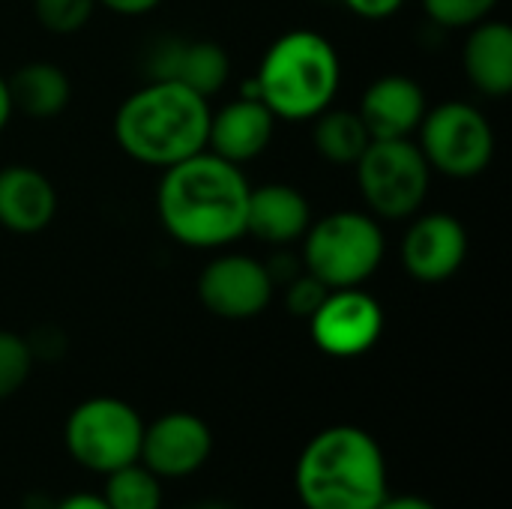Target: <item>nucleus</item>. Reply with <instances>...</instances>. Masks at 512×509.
Returning <instances> with one entry per match:
<instances>
[{
	"label": "nucleus",
	"mask_w": 512,
	"mask_h": 509,
	"mask_svg": "<svg viewBox=\"0 0 512 509\" xmlns=\"http://www.w3.org/2000/svg\"><path fill=\"white\" fill-rule=\"evenodd\" d=\"M345 6L366 21H384L396 15L405 6V0H345Z\"/></svg>",
	"instance_id": "nucleus-26"
},
{
	"label": "nucleus",
	"mask_w": 512,
	"mask_h": 509,
	"mask_svg": "<svg viewBox=\"0 0 512 509\" xmlns=\"http://www.w3.org/2000/svg\"><path fill=\"white\" fill-rule=\"evenodd\" d=\"M213 438L201 417L174 411L159 417L141 438V459L156 477H186L210 456Z\"/></svg>",
	"instance_id": "nucleus-13"
},
{
	"label": "nucleus",
	"mask_w": 512,
	"mask_h": 509,
	"mask_svg": "<svg viewBox=\"0 0 512 509\" xmlns=\"http://www.w3.org/2000/svg\"><path fill=\"white\" fill-rule=\"evenodd\" d=\"M306 509H375L387 498V465L375 438L357 426L315 435L297 462Z\"/></svg>",
	"instance_id": "nucleus-4"
},
{
	"label": "nucleus",
	"mask_w": 512,
	"mask_h": 509,
	"mask_svg": "<svg viewBox=\"0 0 512 509\" xmlns=\"http://www.w3.org/2000/svg\"><path fill=\"white\" fill-rule=\"evenodd\" d=\"M426 108V93L411 75L387 72L363 90L357 114L372 138H414Z\"/></svg>",
	"instance_id": "nucleus-14"
},
{
	"label": "nucleus",
	"mask_w": 512,
	"mask_h": 509,
	"mask_svg": "<svg viewBox=\"0 0 512 509\" xmlns=\"http://www.w3.org/2000/svg\"><path fill=\"white\" fill-rule=\"evenodd\" d=\"M249 180L240 165L201 150L162 171L156 213L186 249H225L246 234Z\"/></svg>",
	"instance_id": "nucleus-1"
},
{
	"label": "nucleus",
	"mask_w": 512,
	"mask_h": 509,
	"mask_svg": "<svg viewBox=\"0 0 512 509\" xmlns=\"http://www.w3.org/2000/svg\"><path fill=\"white\" fill-rule=\"evenodd\" d=\"M99 6H105L108 12L114 15H126V18H138V15H147L153 12L162 0H96Z\"/></svg>",
	"instance_id": "nucleus-27"
},
{
	"label": "nucleus",
	"mask_w": 512,
	"mask_h": 509,
	"mask_svg": "<svg viewBox=\"0 0 512 509\" xmlns=\"http://www.w3.org/2000/svg\"><path fill=\"white\" fill-rule=\"evenodd\" d=\"M375 509H435L429 501H423V498H417V495H399V498H384L381 504Z\"/></svg>",
	"instance_id": "nucleus-28"
},
{
	"label": "nucleus",
	"mask_w": 512,
	"mask_h": 509,
	"mask_svg": "<svg viewBox=\"0 0 512 509\" xmlns=\"http://www.w3.org/2000/svg\"><path fill=\"white\" fill-rule=\"evenodd\" d=\"M387 255L381 219L363 210H336L312 219L303 234L300 264L330 291L360 288L369 282Z\"/></svg>",
	"instance_id": "nucleus-5"
},
{
	"label": "nucleus",
	"mask_w": 512,
	"mask_h": 509,
	"mask_svg": "<svg viewBox=\"0 0 512 509\" xmlns=\"http://www.w3.org/2000/svg\"><path fill=\"white\" fill-rule=\"evenodd\" d=\"M369 141L372 135L357 111L330 105L327 111L312 117V147L330 165H357Z\"/></svg>",
	"instance_id": "nucleus-20"
},
{
	"label": "nucleus",
	"mask_w": 512,
	"mask_h": 509,
	"mask_svg": "<svg viewBox=\"0 0 512 509\" xmlns=\"http://www.w3.org/2000/svg\"><path fill=\"white\" fill-rule=\"evenodd\" d=\"M462 66L471 87L483 96L504 99L512 90V27L507 21L486 18L468 27Z\"/></svg>",
	"instance_id": "nucleus-18"
},
{
	"label": "nucleus",
	"mask_w": 512,
	"mask_h": 509,
	"mask_svg": "<svg viewBox=\"0 0 512 509\" xmlns=\"http://www.w3.org/2000/svg\"><path fill=\"white\" fill-rule=\"evenodd\" d=\"M57 509H111L105 504V498H96V495H72L66 498Z\"/></svg>",
	"instance_id": "nucleus-29"
},
{
	"label": "nucleus",
	"mask_w": 512,
	"mask_h": 509,
	"mask_svg": "<svg viewBox=\"0 0 512 509\" xmlns=\"http://www.w3.org/2000/svg\"><path fill=\"white\" fill-rule=\"evenodd\" d=\"M96 6V0H33V15L42 30L54 36H72L87 27Z\"/></svg>",
	"instance_id": "nucleus-22"
},
{
	"label": "nucleus",
	"mask_w": 512,
	"mask_h": 509,
	"mask_svg": "<svg viewBox=\"0 0 512 509\" xmlns=\"http://www.w3.org/2000/svg\"><path fill=\"white\" fill-rule=\"evenodd\" d=\"M354 174L366 213L393 222L417 216L432 183V168L414 138H372Z\"/></svg>",
	"instance_id": "nucleus-6"
},
{
	"label": "nucleus",
	"mask_w": 512,
	"mask_h": 509,
	"mask_svg": "<svg viewBox=\"0 0 512 509\" xmlns=\"http://www.w3.org/2000/svg\"><path fill=\"white\" fill-rule=\"evenodd\" d=\"M399 258L411 279L423 285L447 282L465 267L468 231L453 213L417 216L402 237Z\"/></svg>",
	"instance_id": "nucleus-11"
},
{
	"label": "nucleus",
	"mask_w": 512,
	"mask_h": 509,
	"mask_svg": "<svg viewBox=\"0 0 512 509\" xmlns=\"http://www.w3.org/2000/svg\"><path fill=\"white\" fill-rule=\"evenodd\" d=\"M312 225V204L309 198L288 183H264L249 192L246 210V234L273 249H288L291 243L303 240Z\"/></svg>",
	"instance_id": "nucleus-16"
},
{
	"label": "nucleus",
	"mask_w": 512,
	"mask_h": 509,
	"mask_svg": "<svg viewBox=\"0 0 512 509\" xmlns=\"http://www.w3.org/2000/svg\"><path fill=\"white\" fill-rule=\"evenodd\" d=\"M12 111H15V108H12V99H9V84H6V78L0 75V132L6 129Z\"/></svg>",
	"instance_id": "nucleus-30"
},
{
	"label": "nucleus",
	"mask_w": 512,
	"mask_h": 509,
	"mask_svg": "<svg viewBox=\"0 0 512 509\" xmlns=\"http://www.w3.org/2000/svg\"><path fill=\"white\" fill-rule=\"evenodd\" d=\"M6 84H9L12 108L33 120H51L63 114L72 99L69 75L48 60L24 63L21 69L12 72V78H6Z\"/></svg>",
	"instance_id": "nucleus-19"
},
{
	"label": "nucleus",
	"mask_w": 512,
	"mask_h": 509,
	"mask_svg": "<svg viewBox=\"0 0 512 509\" xmlns=\"http://www.w3.org/2000/svg\"><path fill=\"white\" fill-rule=\"evenodd\" d=\"M342 84L336 45L306 27L282 33L261 57L246 96H258L276 120H312L327 111Z\"/></svg>",
	"instance_id": "nucleus-3"
},
{
	"label": "nucleus",
	"mask_w": 512,
	"mask_h": 509,
	"mask_svg": "<svg viewBox=\"0 0 512 509\" xmlns=\"http://www.w3.org/2000/svg\"><path fill=\"white\" fill-rule=\"evenodd\" d=\"M273 291L276 282L267 273V264L243 252H225L213 258L198 276L201 306L222 321L258 318L270 306Z\"/></svg>",
	"instance_id": "nucleus-10"
},
{
	"label": "nucleus",
	"mask_w": 512,
	"mask_h": 509,
	"mask_svg": "<svg viewBox=\"0 0 512 509\" xmlns=\"http://www.w3.org/2000/svg\"><path fill=\"white\" fill-rule=\"evenodd\" d=\"M417 147L432 171L450 180H474L489 171L495 159V129L477 105L450 99L426 108Z\"/></svg>",
	"instance_id": "nucleus-7"
},
{
	"label": "nucleus",
	"mask_w": 512,
	"mask_h": 509,
	"mask_svg": "<svg viewBox=\"0 0 512 509\" xmlns=\"http://www.w3.org/2000/svg\"><path fill=\"white\" fill-rule=\"evenodd\" d=\"M276 132L273 111L258 96H237L219 111H210V129H207V150L234 162L246 165L258 159Z\"/></svg>",
	"instance_id": "nucleus-15"
},
{
	"label": "nucleus",
	"mask_w": 512,
	"mask_h": 509,
	"mask_svg": "<svg viewBox=\"0 0 512 509\" xmlns=\"http://www.w3.org/2000/svg\"><path fill=\"white\" fill-rule=\"evenodd\" d=\"M147 69L156 81H174L210 99L225 87L231 57L213 39H162L150 51Z\"/></svg>",
	"instance_id": "nucleus-12"
},
{
	"label": "nucleus",
	"mask_w": 512,
	"mask_h": 509,
	"mask_svg": "<svg viewBox=\"0 0 512 509\" xmlns=\"http://www.w3.org/2000/svg\"><path fill=\"white\" fill-rule=\"evenodd\" d=\"M210 102L195 90L150 78L132 90L114 114L117 147L150 168H171L207 150Z\"/></svg>",
	"instance_id": "nucleus-2"
},
{
	"label": "nucleus",
	"mask_w": 512,
	"mask_h": 509,
	"mask_svg": "<svg viewBox=\"0 0 512 509\" xmlns=\"http://www.w3.org/2000/svg\"><path fill=\"white\" fill-rule=\"evenodd\" d=\"M426 15L447 30H465L492 18L501 0H420Z\"/></svg>",
	"instance_id": "nucleus-24"
},
{
	"label": "nucleus",
	"mask_w": 512,
	"mask_h": 509,
	"mask_svg": "<svg viewBox=\"0 0 512 509\" xmlns=\"http://www.w3.org/2000/svg\"><path fill=\"white\" fill-rule=\"evenodd\" d=\"M57 216V189L33 165L0 168V228L12 234H39Z\"/></svg>",
	"instance_id": "nucleus-17"
},
{
	"label": "nucleus",
	"mask_w": 512,
	"mask_h": 509,
	"mask_svg": "<svg viewBox=\"0 0 512 509\" xmlns=\"http://www.w3.org/2000/svg\"><path fill=\"white\" fill-rule=\"evenodd\" d=\"M33 351L24 336L0 330V399L15 396L33 369Z\"/></svg>",
	"instance_id": "nucleus-23"
},
{
	"label": "nucleus",
	"mask_w": 512,
	"mask_h": 509,
	"mask_svg": "<svg viewBox=\"0 0 512 509\" xmlns=\"http://www.w3.org/2000/svg\"><path fill=\"white\" fill-rule=\"evenodd\" d=\"M189 509H225V507H219V504H201V507H189Z\"/></svg>",
	"instance_id": "nucleus-31"
},
{
	"label": "nucleus",
	"mask_w": 512,
	"mask_h": 509,
	"mask_svg": "<svg viewBox=\"0 0 512 509\" xmlns=\"http://www.w3.org/2000/svg\"><path fill=\"white\" fill-rule=\"evenodd\" d=\"M384 333V309L363 288L327 291L309 318V336L327 357L351 360L378 345Z\"/></svg>",
	"instance_id": "nucleus-9"
},
{
	"label": "nucleus",
	"mask_w": 512,
	"mask_h": 509,
	"mask_svg": "<svg viewBox=\"0 0 512 509\" xmlns=\"http://www.w3.org/2000/svg\"><path fill=\"white\" fill-rule=\"evenodd\" d=\"M105 504L111 509H159V480L150 468L123 465L108 474Z\"/></svg>",
	"instance_id": "nucleus-21"
},
{
	"label": "nucleus",
	"mask_w": 512,
	"mask_h": 509,
	"mask_svg": "<svg viewBox=\"0 0 512 509\" xmlns=\"http://www.w3.org/2000/svg\"><path fill=\"white\" fill-rule=\"evenodd\" d=\"M144 423L120 399L99 396L81 402L66 420V447L90 471L111 474L141 456Z\"/></svg>",
	"instance_id": "nucleus-8"
},
{
	"label": "nucleus",
	"mask_w": 512,
	"mask_h": 509,
	"mask_svg": "<svg viewBox=\"0 0 512 509\" xmlns=\"http://www.w3.org/2000/svg\"><path fill=\"white\" fill-rule=\"evenodd\" d=\"M327 285L324 282H318L312 273H306V270H300L294 279H288L285 282V309L294 315V318H312V312L321 306V300L327 297Z\"/></svg>",
	"instance_id": "nucleus-25"
}]
</instances>
